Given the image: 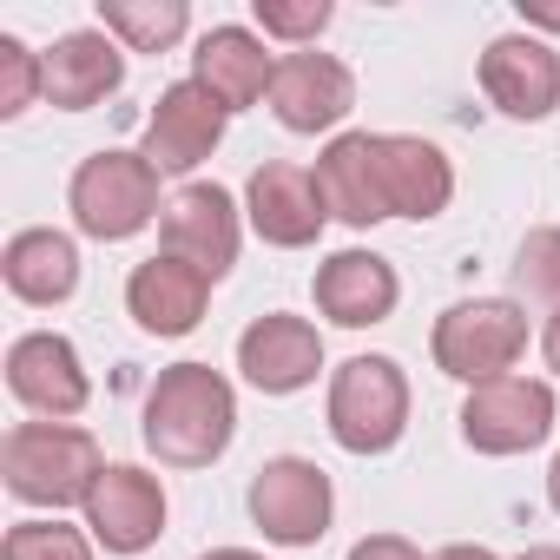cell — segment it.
Here are the masks:
<instances>
[{
	"instance_id": "obj_1",
	"label": "cell",
	"mask_w": 560,
	"mask_h": 560,
	"mask_svg": "<svg viewBox=\"0 0 560 560\" xmlns=\"http://www.w3.org/2000/svg\"><path fill=\"white\" fill-rule=\"evenodd\" d=\"M145 448L172 468H211L237 435V396L211 363H172L145 389Z\"/></svg>"
},
{
	"instance_id": "obj_2",
	"label": "cell",
	"mask_w": 560,
	"mask_h": 560,
	"mask_svg": "<svg viewBox=\"0 0 560 560\" xmlns=\"http://www.w3.org/2000/svg\"><path fill=\"white\" fill-rule=\"evenodd\" d=\"M0 475H8V494L27 508H86L106 475V455L73 422H14L0 442Z\"/></svg>"
},
{
	"instance_id": "obj_3",
	"label": "cell",
	"mask_w": 560,
	"mask_h": 560,
	"mask_svg": "<svg viewBox=\"0 0 560 560\" xmlns=\"http://www.w3.org/2000/svg\"><path fill=\"white\" fill-rule=\"evenodd\" d=\"M67 205H73V224H80L86 237H100V244H126V237H139L152 218H165V205H159V172L145 165V152H119V145L80 159V172H73V185H67Z\"/></svg>"
},
{
	"instance_id": "obj_4",
	"label": "cell",
	"mask_w": 560,
	"mask_h": 560,
	"mask_svg": "<svg viewBox=\"0 0 560 560\" xmlns=\"http://www.w3.org/2000/svg\"><path fill=\"white\" fill-rule=\"evenodd\" d=\"M330 435L350 455H389L409 429V376L396 357H350L330 376Z\"/></svg>"
},
{
	"instance_id": "obj_5",
	"label": "cell",
	"mask_w": 560,
	"mask_h": 560,
	"mask_svg": "<svg viewBox=\"0 0 560 560\" xmlns=\"http://www.w3.org/2000/svg\"><path fill=\"white\" fill-rule=\"evenodd\" d=\"M527 350V311L514 298H462L435 317V337H429V357L442 376L455 383H494L521 363Z\"/></svg>"
},
{
	"instance_id": "obj_6",
	"label": "cell",
	"mask_w": 560,
	"mask_h": 560,
	"mask_svg": "<svg viewBox=\"0 0 560 560\" xmlns=\"http://www.w3.org/2000/svg\"><path fill=\"white\" fill-rule=\"evenodd\" d=\"M330 514H337V488L304 455H270L250 475V521L277 547H317L330 534Z\"/></svg>"
},
{
	"instance_id": "obj_7",
	"label": "cell",
	"mask_w": 560,
	"mask_h": 560,
	"mask_svg": "<svg viewBox=\"0 0 560 560\" xmlns=\"http://www.w3.org/2000/svg\"><path fill=\"white\" fill-rule=\"evenodd\" d=\"M553 435V389L534 376L475 383L462 402V442L475 455H527Z\"/></svg>"
},
{
	"instance_id": "obj_8",
	"label": "cell",
	"mask_w": 560,
	"mask_h": 560,
	"mask_svg": "<svg viewBox=\"0 0 560 560\" xmlns=\"http://www.w3.org/2000/svg\"><path fill=\"white\" fill-rule=\"evenodd\" d=\"M244 211H250V231L277 250H304L324 237L330 224V205L317 191V172L291 165V159H264L244 185Z\"/></svg>"
},
{
	"instance_id": "obj_9",
	"label": "cell",
	"mask_w": 560,
	"mask_h": 560,
	"mask_svg": "<svg viewBox=\"0 0 560 560\" xmlns=\"http://www.w3.org/2000/svg\"><path fill=\"white\" fill-rule=\"evenodd\" d=\"M224 106L198 86V80H178L152 100V119H145V165L152 172H198L218 145H224Z\"/></svg>"
},
{
	"instance_id": "obj_10",
	"label": "cell",
	"mask_w": 560,
	"mask_h": 560,
	"mask_svg": "<svg viewBox=\"0 0 560 560\" xmlns=\"http://www.w3.org/2000/svg\"><path fill=\"white\" fill-rule=\"evenodd\" d=\"M159 231H165V257L191 264L198 277H211V284L231 277V264H237V205H231L224 185H185L165 205Z\"/></svg>"
},
{
	"instance_id": "obj_11",
	"label": "cell",
	"mask_w": 560,
	"mask_h": 560,
	"mask_svg": "<svg viewBox=\"0 0 560 560\" xmlns=\"http://www.w3.org/2000/svg\"><path fill=\"white\" fill-rule=\"evenodd\" d=\"M237 370H244V383L264 389V396H298V389H311L317 370H324V337H317V324H304V317L270 311V317H257V324L237 337Z\"/></svg>"
},
{
	"instance_id": "obj_12",
	"label": "cell",
	"mask_w": 560,
	"mask_h": 560,
	"mask_svg": "<svg viewBox=\"0 0 560 560\" xmlns=\"http://www.w3.org/2000/svg\"><path fill=\"white\" fill-rule=\"evenodd\" d=\"M86 527L106 553H145L165 534V488L159 475L132 468V462H106L93 501H86Z\"/></svg>"
},
{
	"instance_id": "obj_13",
	"label": "cell",
	"mask_w": 560,
	"mask_h": 560,
	"mask_svg": "<svg viewBox=\"0 0 560 560\" xmlns=\"http://www.w3.org/2000/svg\"><path fill=\"white\" fill-rule=\"evenodd\" d=\"M357 106V80L330 54H284L270 80V113L284 132H330Z\"/></svg>"
},
{
	"instance_id": "obj_14",
	"label": "cell",
	"mask_w": 560,
	"mask_h": 560,
	"mask_svg": "<svg viewBox=\"0 0 560 560\" xmlns=\"http://www.w3.org/2000/svg\"><path fill=\"white\" fill-rule=\"evenodd\" d=\"M8 389H14L34 416H47V422L80 416L86 396H93V383H86V370H80V350H73L60 330H27V337L8 350Z\"/></svg>"
},
{
	"instance_id": "obj_15",
	"label": "cell",
	"mask_w": 560,
	"mask_h": 560,
	"mask_svg": "<svg viewBox=\"0 0 560 560\" xmlns=\"http://www.w3.org/2000/svg\"><path fill=\"white\" fill-rule=\"evenodd\" d=\"M481 93L508 119H547L560 106V54L534 34H501L481 54Z\"/></svg>"
},
{
	"instance_id": "obj_16",
	"label": "cell",
	"mask_w": 560,
	"mask_h": 560,
	"mask_svg": "<svg viewBox=\"0 0 560 560\" xmlns=\"http://www.w3.org/2000/svg\"><path fill=\"white\" fill-rule=\"evenodd\" d=\"M317 191L330 205V218H343L350 231H370L389 218V191H383V132H337L317 159Z\"/></svg>"
},
{
	"instance_id": "obj_17",
	"label": "cell",
	"mask_w": 560,
	"mask_h": 560,
	"mask_svg": "<svg viewBox=\"0 0 560 560\" xmlns=\"http://www.w3.org/2000/svg\"><path fill=\"white\" fill-rule=\"evenodd\" d=\"M311 291H317V311H324L330 324L370 330V324H383V317L396 311L402 277H396V264L376 257V250H337V257L317 264V284H311Z\"/></svg>"
},
{
	"instance_id": "obj_18",
	"label": "cell",
	"mask_w": 560,
	"mask_h": 560,
	"mask_svg": "<svg viewBox=\"0 0 560 560\" xmlns=\"http://www.w3.org/2000/svg\"><path fill=\"white\" fill-rule=\"evenodd\" d=\"M205 298H211V277H198L191 264H178L165 250L132 264V277H126V311L145 337H191L205 317Z\"/></svg>"
},
{
	"instance_id": "obj_19",
	"label": "cell",
	"mask_w": 560,
	"mask_h": 560,
	"mask_svg": "<svg viewBox=\"0 0 560 560\" xmlns=\"http://www.w3.org/2000/svg\"><path fill=\"white\" fill-rule=\"evenodd\" d=\"M191 80L224 106V113H244L257 100H270V80H277V60L264 54V40L250 27H211L191 54Z\"/></svg>"
},
{
	"instance_id": "obj_20",
	"label": "cell",
	"mask_w": 560,
	"mask_h": 560,
	"mask_svg": "<svg viewBox=\"0 0 560 560\" xmlns=\"http://www.w3.org/2000/svg\"><path fill=\"white\" fill-rule=\"evenodd\" d=\"M40 60H47V100H54L60 113H86V106H100V100H113V93L126 86V54H119V40H113V34H93V27L60 34Z\"/></svg>"
},
{
	"instance_id": "obj_21",
	"label": "cell",
	"mask_w": 560,
	"mask_h": 560,
	"mask_svg": "<svg viewBox=\"0 0 560 560\" xmlns=\"http://www.w3.org/2000/svg\"><path fill=\"white\" fill-rule=\"evenodd\" d=\"M383 191H389V218H442L455 198V165L442 145L416 139V132H383Z\"/></svg>"
},
{
	"instance_id": "obj_22",
	"label": "cell",
	"mask_w": 560,
	"mask_h": 560,
	"mask_svg": "<svg viewBox=\"0 0 560 560\" xmlns=\"http://www.w3.org/2000/svg\"><path fill=\"white\" fill-rule=\"evenodd\" d=\"M0 277H8V291L21 304H67L80 291V250L67 231H14L8 250H0Z\"/></svg>"
},
{
	"instance_id": "obj_23",
	"label": "cell",
	"mask_w": 560,
	"mask_h": 560,
	"mask_svg": "<svg viewBox=\"0 0 560 560\" xmlns=\"http://www.w3.org/2000/svg\"><path fill=\"white\" fill-rule=\"evenodd\" d=\"M191 27L185 0H100V34L126 40L132 54H165Z\"/></svg>"
},
{
	"instance_id": "obj_24",
	"label": "cell",
	"mask_w": 560,
	"mask_h": 560,
	"mask_svg": "<svg viewBox=\"0 0 560 560\" xmlns=\"http://www.w3.org/2000/svg\"><path fill=\"white\" fill-rule=\"evenodd\" d=\"M0 560H93V547L67 521H14L0 540Z\"/></svg>"
},
{
	"instance_id": "obj_25",
	"label": "cell",
	"mask_w": 560,
	"mask_h": 560,
	"mask_svg": "<svg viewBox=\"0 0 560 560\" xmlns=\"http://www.w3.org/2000/svg\"><path fill=\"white\" fill-rule=\"evenodd\" d=\"M40 93H47V60L27 40L0 34V119H21Z\"/></svg>"
},
{
	"instance_id": "obj_26",
	"label": "cell",
	"mask_w": 560,
	"mask_h": 560,
	"mask_svg": "<svg viewBox=\"0 0 560 560\" xmlns=\"http://www.w3.org/2000/svg\"><path fill=\"white\" fill-rule=\"evenodd\" d=\"M514 277H521V291H534V298H547L560 311V224H540V231L521 237Z\"/></svg>"
},
{
	"instance_id": "obj_27",
	"label": "cell",
	"mask_w": 560,
	"mask_h": 560,
	"mask_svg": "<svg viewBox=\"0 0 560 560\" xmlns=\"http://www.w3.org/2000/svg\"><path fill=\"white\" fill-rule=\"evenodd\" d=\"M257 27L270 40H317L330 27V0H257Z\"/></svg>"
},
{
	"instance_id": "obj_28",
	"label": "cell",
	"mask_w": 560,
	"mask_h": 560,
	"mask_svg": "<svg viewBox=\"0 0 560 560\" xmlns=\"http://www.w3.org/2000/svg\"><path fill=\"white\" fill-rule=\"evenodd\" d=\"M350 560H422V547L402 540V534H363V540L350 547Z\"/></svg>"
},
{
	"instance_id": "obj_29",
	"label": "cell",
	"mask_w": 560,
	"mask_h": 560,
	"mask_svg": "<svg viewBox=\"0 0 560 560\" xmlns=\"http://www.w3.org/2000/svg\"><path fill=\"white\" fill-rule=\"evenodd\" d=\"M540 357H547V370L560 376V311L547 317V330H540Z\"/></svg>"
},
{
	"instance_id": "obj_30",
	"label": "cell",
	"mask_w": 560,
	"mask_h": 560,
	"mask_svg": "<svg viewBox=\"0 0 560 560\" xmlns=\"http://www.w3.org/2000/svg\"><path fill=\"white\" fill-rule=\"evenodd\" d=\"M429 560H501V553H488V547H475V540H455V547H442V553H429Z\"/></svg>"
},
{
	"instance_id": "obj_31",
	"label": "cell",
	"mask_w": 560,
	"mask_h": 560,
	"mask_svg": "<svg viewBox=\"0 0 560 560\" xmlns=\"http://www.w3.org/2000/svg\"><path fill=\"white\" fill-rule=\"evenodd\" d=\"M521 14H527L534 27H553V34H560V8H534V0H521Z\"/></svg>"
},
{
	"instance_id": "obj_32",
	"label": "cell",
	"mask_w": 560,
	"mask_h": 560,
	"mask_svg": "<svg viewBox=\"0 0 560 560\" xmlns=\"http://www.w3.org/2000/svg\"><path fill=\"white\" fill-rule=\"evenodd\" d=\"M198 560H264V553H250V547H211V553H198Z\"/></svg>"
},
{
	"instance_id": "obj_33",
	"label": "cell",
	"mask_w": 560,
	"mask_h": 560,
	"mask_svg": "<svg viewBox=\"0 0 560 560\" xmlns=\"http://www.w3.org/2000/svg\"><path fill=\"white\" fill-rule=\"evenodd\" d=\"M547 501H553V514H560V455H553V468H547Z\"/></svg>"
},
{
	"instance_id": "obj_34",
	"label": "cell",
	"mask_w": 560,
	"mask_h": 560,
	"mask_svg": "<svg viewBox=\"0 0 560 560\" xmlns=\"http://www.w3.org/2000/svg\"><path fill=\"white\" fill-rule=\"evenodd\" d=\"M514 560H560V547H527V553H514Z\"/></svg>"
}]
</instances>
